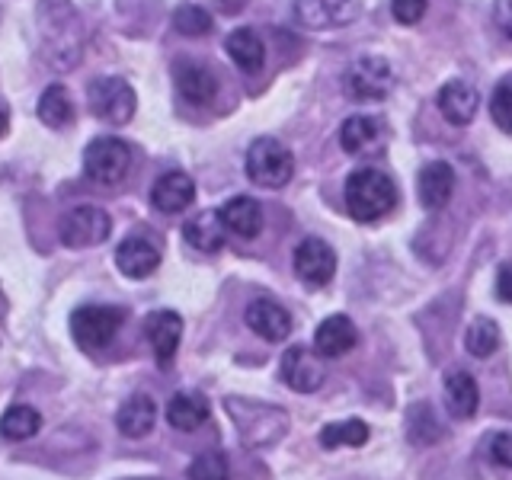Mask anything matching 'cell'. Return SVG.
<instances>
[{
    "label": "cell",
    "instance_id": "1",
    "mask_svg": "<svg viewBox=\"0 0 512 480\" xmlns=\"http://www.w3.org/2000/svg\"><path fill=\"white\" fill-rule=\"evenodd\" d=\"M397 189L391 183L388 173H381L375 167H365L349 173L346 180V212L356 221H378L394 208Z\"/></svg>",
    "mask_w": 512,
    "mask_h": 480
},
{
    "label": "cell",
    "instance_id": "2",
    "mask_svg": "<svg viewBox=\"0 0 512 480\" xmlns=\"http://www.w3.org/2000/svg\"><path fill=\"white\" fill-rule=\"evenodd\" d=\"M39 29L45 48H52L48 58L61 68H68L80 58V20L68 0H42L39 4Z\"/></svg>",
    "mask_w": 512,
    "mask_h": 480
},
{
    "label": "cell",
    "instance_id": "3",
    "mask_svg": "<svg viewBox=\"0 0 512 480\" xmlns=\"http://www.w3.org/2000/svg\"><path fill=\"white\" fill-rule=\"evenodd\" d=\"M295 173V157L276 138H256L247 151V176L256 186L282 189Z\"/></svg>",
    "mask_w": 512,
    "mask_h": 480
},
{
    "label": "cell",
    "instance_id": "4",
    "mask_svg": "<svg viewBox=\"0 0 512 480\" xmlns=\"http://www.w3.org/2000/svg\"><path fill=\"white\" fill-rule=\"evenodd\" d=\"M90 112L106 125H125L135 116V90L122 77H96L87 87Z\"/></svg>",
    "mask_w": 512,
    "mask_h": 480
},
{
    "label": "cell",
    "instance_id": "5",
    "mask_svg": "<svg viewBox=\"0 0 512 480\" xmlns=\"http://www.w3.org/2000/svg\"><path fill=\"white\" fill-rule=\"evenodd\" d=\"M132 167V148L122 138H96L84 151V173L87 180L100 186H116L125 180Z\"/></svg>",
    "mask_w": 512,
    "mask_h": 480
},
{
    "label": "cell",
    "instance_id": "6",
    "mask_svg": "<svg viewBox=\"0 0 512 480\" xmlns=\"http://www.w3.org/2000/svg\"><path fill=\"white\" fill-rule=\"evenodd\" d=\"M122 308H109V304H84L71 314V333L84 349H103L116 340L122 327Z\"/></svg>",
    "mask_w": 512,
    "mask_h": 480
},
{
    "label": "cell",
    "instance_id": "7",
    "mask_svg": "<svg viewBox=\"0 0 512 480\" xmlns=\"http://www.w3.org/2000/svg\"><path fill=\"white\" fill-rule=\"evenodd\" d=\"M394 90L391 64L378 55H362L346 71V93L359 103H378Z\"/></svg>",
    "mask_w": 512,
    "mask_h": 480
},
{
    "label": "cell",
    "instance_id": "8",
    "mask_svg": "<svg viewBox=\"0 0 512 480\" xmlns=\"http://www.w3.org/2000/svg\"><path fill=\"white\" fill-rule=\"evenodd\" d=\"M112 231V218L96 205H77L68 215L61 218V244L71 250H84V247H100Z\"/></svg>",
    "mask_w": 512,
    "mask_h": 480
},
{
    "label": "cell",
    "instance_id": "9",
    "mask_svg": "<svg viewBox=\"0 0 512 480\" xmlns=\"http://www.w3.org/2000/svg\"><path fill=\"white\" fill-rule=\"evenodd\" d=\"M295 272L304 285L311 288H324L333 272H336V253L327 240L320 237H304L295 247Z\"/></svg>",
    "mask_w": 512,
    "mask_h": 480
},
{
    "label": "cell",
    "instance_id": "10",
    "mask_svg": "<svg viewBox=\"0 0 512 480\" xmlns=\"http://www.w3.org/2000/svg\"><path fill=\"white\" fill-rule=\"evenodd\" d=\"M295 13L311 29H333L356 20L362 13V4L359 0H298Z\"/></svg>",
    "mask_w": 512,
    "mask_h": 480
},
{
    "label": "cell",
    "instance_id": "11",
    "mask_svg": "<svg viewBox=\"0 0 512 480\" xmlns=\"http://www.w3.org/2000/svg\"><path fill=\"white\" fill-rule=\"evenodd\" d=\"M282 378L292 391L298 394H311L324 384L327 372H324V362H320L311 349L304 346H292L282 356Z\"/></svg>",
    "mask_w": 512,
    "mask_h": 480
},
{
    "label": "cell",
    "instance_id": "12",
    "mask_svg": "<svg viewBox=\"0 0 512 480\" xmlns=\"http://www.w3.org/2000/svg\"><path fill=\"white\" fill-rule=\"evenodd\" d=\"M144 336H148L157 362L167 368L183 340V317L176 311H154V314H148V320H144Z\"/></svg>",
    "mask_w": 512,
    "mask_h": 480
},
{
    "label": "cell",
    "instance_id": "13",
    "mask_svg": "<svg viewBox=\"0 0 512 480\" xmlns=\"http://www.w3.org/2000/svg\"><path fill=\"white\" fill-rule=\"evenodd\" d=\"M416 192H420V205L426 212H439L448 205L455 192V170L445 164V160H432L416 176Z\"/></svg>",
    "mask_w": 512,
    "mask_h": 480
},
{
    "label": "cell",
    "instance_id": "14",
    "mask_svg": "<svg viewBox=\"0 0 512 480\" xmlns=\"http://www.w3.org/2000/svg\"><path fill=\"white\" fill-rule=\"evenodd\" d=\"M247 327L253 333H260L263 340L279 343L292 333V314H288L282 304L269 301V298H256L247 308Z\"/></svg>",
    "mask_w": 512,
    "mask_h": 480
},
{
    "label": "cell",
    "instance_id": "15",
    "mask_svg": "<svg viewBox=\"0 0 512 480\" xmlns=\"http://www.w3.org/2000/svg\"><path fill=\"white\" fill-rule=\"evenodd\" d=\"M356 340H359L356 324H352V320L343 317V314H333L317 327L314 349H317V356H324V359H340L352 346H356Z\"/></svg>",
    "mask_w": 512,
    "mask_h": 480
},
{
    "label": "cell",
    "instance_id": "16",
    "mask_svg": "<svg viewBox=\"0 0 512 480\" xmlns=\"http://www.w3.org/2000/svg\"><path fill=\"white\" fill-rule=\"evenodd\" d=\"M477 106H480V93L468 80H448L439 90V109L452 125H468L477 116Z\"/></svg>",
    "mask_w": 512,
    "mask_h": 480
},
{
    "label": "cell",
    "instance_id": "17",
    "mask_svg": "<svg viewBox=\"0 0 512 480\" xmlns=\"http://www.w3.org/2000/svg\"><path fill=\"white\" fill-rule=\"evenodd\" d=\"M192 199H196V183H192L186 173H176V170L160 176L151 189V202L157 212H164V215L183 212V208L192 205Z\"/></svg>",
    "mask_w": 512,
    "mask_h": 480
},
{
    "label": "cell",
    "instance_id": "18",
    "mask_svg": "<svg viewBox=\"0 0 512 480\" xmlns=\"http://www.w3.org/2000/svg\"><path fill=\"white\" fill-rule=\"evenodd\" d=\"M116 266L128 279H148L151 272L160 266V253L144 237H128L116 250Z\"/></svg>",
    "mask_w": 512,
    "mask_h": 480
},
{
    "label": "cell",
    "instance_id": "19",
    "mask_svg": "<svg viewBox=\"0 0 512 480\" xmlns=\"http://www.w3.org/2000/svg\"><path fill=\"white\" fill-rule=\"evenodd\" d=\"M218 215L224 221V228H228L231 234H237V237H244V240L256 237V234H260V228H263V208H260V202L250 199V196L228 199V202L221 205Z\"/></svg>",
    "mask_w": 512,
    "mask_h": 480
},
{
    "label": "cell",
    "instance_id": "20",
    "mask_svg": "<svg viewBox=\"0 0 512 480\" xmlns=\"http://www.w3.org/2000/svg\"><path fill=\"white\" fill-rule=\"evenodd\" d=\"M176 90L186 103H196V106H205L215 100L218 93V80L215 74L205 68V64H196V61H186L176 68Z\"/></svg>",
    "mask_w": 512,
    "mask_h": 480
},
{
    "label": "cell",
    "instance_id": "21",
    "mask_svg": "<svg viewBox=\"0 0 512 480\" xmlns=\"http://www.w3.org/2000/svg\"><path fill=\"white\" fill-rule=\"evenodd\" d=\"M154 423H157V404L148 394H132L116 413V426L128 439L148 436V432L154 429Z\"/></svg>",
    "mask_w": 512,
    "mask_h": 480
},
{
    "label": "cell",
    "instance_id": "22",
    "mask_svg": "<svg viewBox=\"0 0 512 480\" xmlns=\"http://www.w3.org/2000/svg\"><path fill=\"white\" fill-rule=\"evenodd\" d=\"M224 234H228V228H224V221H221L218 212H202L196 218H189L186 228H183L186 244L192 250H199V253L221 250L224 247Z\"/></svg>",
    "mask_w": 512,
    "mask_h": 480
},
{
    "label": "cell",
    "instance_id": "23",
    "mask_svg": "<svg viewBox=\"0 0 512 480\" xmlns=\"http://www.w3.org/2000/svg\"><path fill=\"white\" fill-rule=\"evenodd\" d=\"M480 404L477 381L468 372H452L445 378V407L455 420H471Z\"/></svg>",
    "mask_w": 512,
    "mask_h": 480
},
{
    "label": "cell",
    "instance_id": "24",
    "mask_svg": "<svg viewBox=\"0 0 512 480\" xmlns=\"http://www.w3.org/2000/svg\"><path fill=\"white\" fill-rule=\"evenodd\" d=\"M381 119L375 116H349L340 128V144L346 154H362L381 141Z\"/></svg>",
    "mask_w": 512,
    "mask_h": 480
},
{
    "label": "cell",
    "instance_id": "25",
    "mask_svg": "<svg viewBox=\"0 0 512 480\" xmlns=\"http://www.w3.org/2000/svg\"><path fill=\"white\" fill-rule=\"evenodd\" d=\"M224 48H228L231 61L237 64L240 71H260L263 61H266V48H263V39L256 36L253 29H237L228 36V42H224Z\"/></svg>",
    "mask_w": 512,
    "mask_h": 480
},
{
    "label": "cell",
    "instance_id": "26",
    "mask_svg": "<svg viewBox=\"0 0 512 480\" xmlns=\"http://www.w3.org/2000/svg\"><path fill=\"white\" fill-rule=\"evenodd\" d=\"M205 420H208V400L202 394L183 391V394L170 397V404H167V423L173 429L189 432V429H199Z\"/></svg>",
    "mask_w": 512,
    "mask_h": 480
},
{
    "label": "cell",
    "instance_id": "27",
    "mask_svg": "<svg viewBox=\"0 0 512 480\" xmlns=\"http://www.w3.org/2000/svg\"><path fill=\"white\" fill-rule=\"evenodd\" d=\"M39 426H42L39 410H32L26 404H16V407H10L4 416H0V436L10 439V442L32 439L39 432Z\"/></svg>",
    "mask_w": 512,
    "mask_h": 480
},
{
    "label": "cell",
    "instance_id": "28",
    "mask_svg": "<svg viewBox=\"0 0 512 480\" xmlns=\"http://www.w3.org/2000/svg\"><path fill=\"white\" fill-rule=\"evenodd\" d=\"M39 119L48 125V128H64L71 119H74V103L68 90H64L61 84H52L39 100Z\"/></svg>",
    "mask_w": 512,
    "mask_h": 480
},
{
    "label": "cell",
    "instance_id": "29",
    "mask_svg": "<svg viewBox=\"0 0 512 480\" xmlns=\"http://www.w3.org/2000/svg\"><path fill=\"white\" fill-rule=\"evenodd\" d=\"M464 346H468V352L474 359L493 356V352L500 349V327H496L493 320H487V317H477L474 324L468 327V333H464Z\"/></svg>",
    "mask_w": 512,
    "mask_h": 480
},
{
    "label": "cell",
    "instance_id": "30",
    "mask_svg": "<svg viewBox=\"0 0 512 480\" xmlns=\"http://www.w3.org/2000/svg\"><path fill=\"white\" fill-rule=\"evenodd\" d=\"M368 442V426L362 420H343V423H327L320 429V445L324 448H340V445H352L359 448Z\"/></svg>",
    "mask_w": 512,
    "mask_h": 480
},
{
    "label": "cell",
    "instance_id": "31",
    "mask_svg": "<svg viewBox=\"0 0 512 480\" xmlns=\"http://www.w3.org/2000/svg\"><path fill=\"white\" fill-rule=\"evenodd\" d=\"M173 26L176 32H183V36H205V32H212V16L196 4H183L173 13Z\"/></svg>",
    "mask_w": 512,
    "mask_h": 480
},
{
    "label": "cell",
    "instance_id": "32",
    "mask_svg": "<svg viewBox=\"0 0 512 480\" xmlns=\"http://www.w3.org/2000/svg\"><path fill=\"white\" fill-rule=\"evenodd\" d=\"M490 116L496 128H503L506 135H512V77H503L493 90L490 100Z\"/></svg>",
    "mask_w": 512,
    "mask_h": 480
},
{
    "label": "cell",
    "instance_id": "33",
    "mask_svg": "<svg viewBox=\"0 0 512 480\" xmlns=\"http://www.w3.org/2000/svg\"><path fill=\"white\" fill-rule=\"evenodd\" d=\"M439 436H442V429H439L436 420H432V410L426 404L413 407V413H410V442L426 445V442H436Z\"/></svg>",
    "mask_w": 512,
    "mask_h": 480
},
{
    "label": "cell",
    "instance_id": "34",
    "mask_svg": "<svg viewBox=\"0 0 512 480\" xmlns=\"http://www.w3.org/2000/svg\"><path fill=\"white\" fill-rule=\"evenodd\" d=\"M189 480H228V461L218 452H205L189 464Z\"/></svg>",
    "mask_w": 512,
    "mask_h": 480
},
{
    "label": "cell",
    "instance_id": "35",
    "mask_svg": "<svg viewBox=\"0 0 512 480\" xmlns=\"http://www.w3.org/2000/svg\"><path fill=\"white\" fill-rule=\"evenodd\" d=\"M391 13H394V20H397V23L413 26V23H420V20H423L426 0H391Z\"/></svg>",
    "mask_w": 512,
    "mask_h": 480
},
{
    "label": "cell",
    "instance_id": "36",
    "mask_svg": "<svg viewBox=\"0 0 512 480\" xmlns=\"http://www.w3.org/2000/svg\"><path fill=\"white\" fill-rule=\"evenodd\" d=\"M490 452H493V458L500 461V464H506V468H512V432H500V436L493 439Z\"/></svg>",
    "mask_w": 512,
    "mask_h": 480
},
{
    "label": "cell",
    "instance_id": "37",
    "mask_svg": "<svg viewBox=\"0 0 512 480\" xmlns=\"http://www.w3.org/2000/svg\"><path fill=\"white\" fill-rule=\"evenodd\" d=\"M493 20L496 26L503 29V36L512 39V0H496V7H493Z\"/></svg>",
    "mask_w": 512,
    "mask_h": 480
},
{
    "label": "cell",
    "instance_id": "38",
    "mask_svg": "<svg viewBox=\"0 0 512 480\" xmlns=\"http://www.w3.org/2000/svg\"><path fill=\"white\" fill-rule=\"evenodd\" d=\"M496 295L512 304V266H500V279H496Z\"/></svg>",
    "mask_w": 512,
    "mask_h": 480
},
{
    "label": "cell",
    "instance_id": "39",
    "mask_svg": "<svg viewBox=\"0 0 512 480\" xmlns=\"http://www.w3.org/2000/svg\"><path fill=\"white\" fill-rule=\"evenodd\" d=\"M218 4H221L224 10H228V13H237V10H244L247 0H218Z\"/></svg>",
    "mask_w": 512,
    "mask_h": 480
},
{
    "label": "cell",
    "instance_id": "40",
    "mask_svg": "<svg viewBox=\"0 0 512 480\" xmlns=\"http://www.w3.org/2000/svg\"><path fill=\"white\" fill-rule=\"evenodd\" d=\"M7 132V112H0V135Z\"/></svg>",
    "mask_w": 512,
    "mask_h": 480
}]
</instances>
